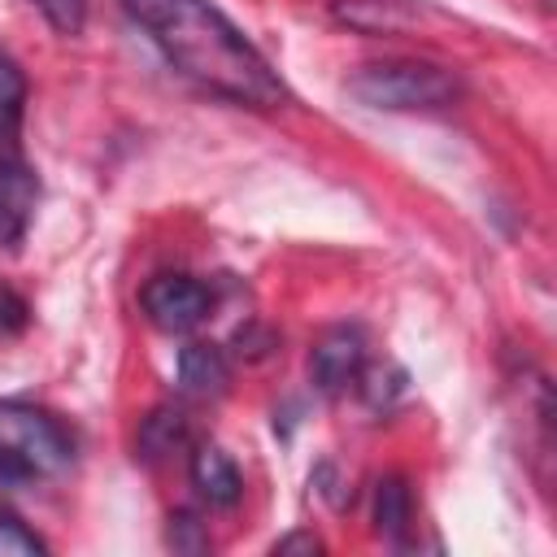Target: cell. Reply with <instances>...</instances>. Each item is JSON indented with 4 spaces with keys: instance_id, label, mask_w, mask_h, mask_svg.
Instances as JSON below:
<instances>
[{
    "instance_id": "cell-1",
    "label": "cell",
    "mask_w": 557,
    "mask_h": 557,
    "mask_svg": "<svg viewBox=\"0 0 557 557\" xmlns=\"http://www.w3.org/2000/svg\"><path fill=\"white\" fill-rule=\"evenodd\" d=\"M131 22L148 30L161 57L191 83L226 96L235 104H278L283 83L252 39L209 0H122Z\"/></svg>"
},
{
    "instance_id": "cell-2",
    "label": "cell",
    "mask_w": 557,
    "mask_h": 557,
    "mask_svg": "<svg viewBox=\"0 0 557 557\" xmlns=\"http://www.w3.org/2000/svg\"><path fill=\"white\" fill-rule=\"evenodd\" d=\"M348 96L387 113H426L457 100V78L431 61H374L348 74Z\"/></svg>"
},
{
    "instance_id": "cell-3",
    "label": "cell",
    "mask_w": 557,
    "mask_h": 557,
    "mask_svg": "<svg viewBox=\"0 0 557 557\" xmlns=\"http://www.w3.org/2000/svg\"><path fill=\"white\" fill-rule=\"evenodd\" d=\"M0 453H9L30 479H39V474L65 470L74 457V444L52 413L22 400H0Z\"/></svg>"
},
{
    "instance_id": "cell-4",
    "label": "cell",
    "mask_w": 557,
    "mask_h": 557,
    "mask_svg": "<svg viewBox=\"0 0 557 557\" xmlns=\"http://www.w3.org/2000/svg\"><path fill=\"white\" fill-rule=\"evenodd\" d=\"M139 305L148 313V322L157 331H170V335H183V331H196L209 309H213V296L200 278H187V274H157L148 278V287L139 292Z\"/></svg>"
},
{
    "instance_id": "cell-5",
    "label": "cell",
    "mask_w": 557,
    "mask_h": 557,
    "mask_svg": "<svg viewBox=\"0 0 557 557\" xmlns=\"http://www.w3.org/2000/svg\"><path fill=\"white\" fill-rule=\"evenodd\" d=\"M366 370V339L357 326H331L318 335L313 352H309V374L318 383V392L335 396L344 387H352Z\"/></svg>"
},
{
    "instance_id": "cell-6",
    "label": "cell",
    "mask_w": 557,
    "mask_h": 557,
    "mask_svg": "<svg viewBox=\"0 0 557 557\" xmlns=\"http://www.w3.org/2000/svg\"><path fill=\"white\" fill-rule=\"evenodd\" d=\"M35 200H39V178L26 161L17 157H0V244L13 248L30 218H35Z\"/></svg>"
},
{
    "instance_id": "cell-7",
    "label": "cell",
    "mask_w": 557,
    "mask_h": 557,
    "mask_svg": "<svg viewBox=\"0 0 557 557\" xmlns=\"http://www.w3.org/2000/svg\"><path fill=\"white\" fill-rule=\"evenodd\" d=\"M191 487L200 492L205 505L231 509V505L239 500V492H244V479H239L235 461H231L218 444H200V448L191 453Z\"/></svg>"
},
{
    "instance_id": "cell-8",
    "label": "cell",
    "mask_w": 557,
    "mask_h": 557,
    "mask_svg": "<svg viewBox=\"0 0 557 557\" xmlns=\"http://www.w3.org/2000/svg\"><path fill=\"white\" fill-rule=\"evenodd\" d=\"M231 383V366H226V352L218 344H187L178 352V387L196 400H213L222 396Z\"/></svg>"
},
{
    "instance_id": "cell-9",
    "label": "cell",
    "mask_w": 557,
    "mask_h": 557,
    "mask_svg": "<svg viewBox=\"0 0 557 557\" xmlns=\"http://www.w3.org/2000/svg\"><path fill=\"white\" fill-rule=\"evenodd\" d=\"M409 522H413V496H409V483H405L400 474L379 479V487H374V527H379V535L392 540V544H400L405 531H409Z\"/></svg>"
},
{
    "instance_id": "cell-10",
    "label": "cell",
    "mask_w": 557,
    "mask_h": 557,
    "mask_svg": "<svg viewBox=\"0 0 557 557\" xmlns=\"http://www.w3.org/2000/svg\"><path fill=\"white\" fill-rule=\"evenodd\" d=\"M183 444H187V413L183 409H152L139 422V457L161 461Z\"/></svg>"
},
{
    "instance_id": "cell-11",
    "label": "cell",
    "mask_w": 557,
    "mask_h": 557,
    "mask_svg": "<svg viewBox=\"0 0 557 557\" xmlns=\"http://www.w3.org/2000/svg\"><path fill=\"white\" fill-rule=\"evenodd\" d=\"M22 104H26V78L17 70V61L0 52V144L13 139V131L22 122Z\"/></svg>"
},
{
    "instance_id": "cell-12",
    "label": "cell",
    "mask_w": 557,
    "mask_h": 557,
    "mask_svg": "<svg viewBox=\"0 0 557 557\" xmlns=\"http://www.w3.org/2000/svg\"><path fill=\"white\" fill-rule=\"evenodd\" d=\"M39 553H48V544L0 505V557H39Z\"/></svg>"
},
{
    "instance_id": "cell-13",
    "label": "cell",
    "mask_w": 557,
    "mask_h": 557,
    "mask_svg": "<svg viewBox=\"0 0 557 557\" xmlns=\"http://www.w3.org/2000/svg\"><path fill=\"white\" fill-rule=\"evenodd\" d=\"M39 13H44V22L52 26V30H61V35H78L83 30V22H87V0H30Z\"/></svg>"
},
{
    "instance_id": "cell-14",
    "label": "cell",
    "mask_w": 557,
    "mask_h": 557,
    "mask_svg": "<svg viewBox=\"0 0 557 557\" xmlns=\"http://www.w3.org/2000/svg\"><path fill=\"white\" fill-rule=\"evenodd\" d=\"M26 322H30V309H26V300H22V296H17L9 283H0V339L17 335Z\"/></svg>"
},
{
    "instance_id": "cell-15",
    "label": "cell",
    "mask_w": 557,
    "mask_h": 557,
    "mask_svg": "<svg viewBox=\"0 0 557 557\" xmlns=\"http://www.w3.org/2000/svg\"><path fill=\"white\" fill-rule=\"evenodd\" d=\"M170 544L178 553H200V548H209V535L200 531V522L191 513H178V518H170Z\"/></svg>"
},
{
    "instance_id": "cell-16",
    "label": "cell",
    "mask_w": 557,
    "mask_h": 557,
    "mask_svg": "<svg viewBox=\"0 0 557 557\" xmlns=\"http://www.w3.org/2000/svg\"><path fill=\"white\" fill-rule=\"evenodd\" d=\"M22 483H30V474H26L9 453H0V505H4Z\"/></svg>"
},
{
    "instance_id": "cell-17",
    "label": "cell",
    "mask_w": 557,
    "mask_h": 557,
    "mask_svg": "<svg viewBox=\"0 0 557 557\" xmlns=\"http://www.w3.org/2000/svg\"><path fill=\"white\" fill-rule=\"evenodd\" d=\"M296 548H305V553H318L322 544H318L313 535H287V540H278V544H274V553H296Z\"/></svg>"
}]
</instances>
